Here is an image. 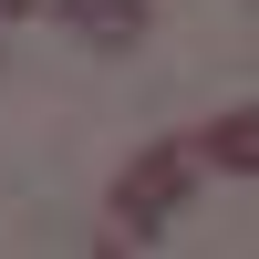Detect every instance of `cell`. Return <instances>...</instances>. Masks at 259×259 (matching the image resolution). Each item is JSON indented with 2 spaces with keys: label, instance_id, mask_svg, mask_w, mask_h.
Returning a JSON list of instances; mask_svg holds the SVG:
<instances>
[{
  "label": "cell",
  "instance_id": "cell-1",
  "mask_svg": "<svg viewBox=\"0 0 259 259\" xmlns=\"http://www.w3.org/2000/svg\"><path fill=\"white\" fill-rule=\"evenodd\" d=\"M187 177H197V145H187V135L145 145V156L114 177V239H135V249H145V239H166V218H177Z\"/></svg>",
  "mask_w": 259,
  "mask_h": 259
},
{
  "label": "cell",
  "instance_id": "cell-2",
  "mask_svg": "<svg viewBox=\"0 0 259 259\" xmlns=\"http://www.w3.org/2000/svg\"><path fill=\"white\" fill-rule=\"evenodd\" d=\"M52 21L83 41V52H135L156 11H145V0H52Z\"/></svg>",
  "mask_w": 259,
  "mask_h": 259
},
{
  "label": "cell",
  "instance_id": "cell-3",
  "mask_svg": "<svg viewBox=\"0 0 259 259\" xmlns=\"http://www.w3.org/2000/svg\"><path fill=\"white\" fill-rule=\"evenodd\" d=\"M197 156H207V166H228V177H249V166H259V114H249V104H228V114L197 135Z\"/></svg>",
  "mask_w": 259,
  "mask_h": 259
},
{
  "label": "cell",
  "instance_id": "cell-4",
  "mask_svg": "<svg viewBox=\"0 0 259 259\" xmlns=\"http://www.w3.org/2000/svg\"><path fill=\"white\" fill-rule=\"evenodd\" d=\"M0 11H11V21H21V11H41V0H0Z\"/></svg>",
  "mask_w": 259,
  "mask_h": 259
}]
</instances>
